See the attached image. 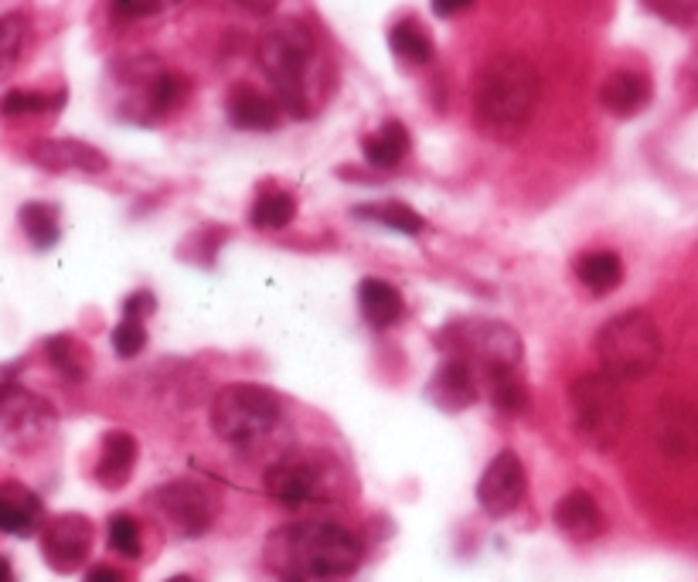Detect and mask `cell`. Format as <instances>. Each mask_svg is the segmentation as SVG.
Instances as JSON below:
<instances>
[{
    "label": "cell",
    "mask_w": 698,
    "mask_h": 582,
    "mask_svg": "<svg viewBox=\"0 0 698 582\" xmlns=\"http://www.w3.org/2000/svg\"><path fill=\"white\" fill-rule=\"evenodd\" d=\"M266 556L269 566L290 582H338L361 566L365 548L341 524L303 521L276 532Z\"/></svg>",
    "instance_id": "obj_1"
},
{
    "label": "cell",
    "mask_w": 698,
    "mask_h": 582,
    "mask_svg": "<svg viewBox=\"0 0 698 582\" xmlns=\"http://www.w3.org/2000/svg\"><path fill=\"white\" fill-rule=\"evenodd\" d=\"M260 69L273 82L279 106L293 117L314 113V65L317 38L303 21H276L260 38Z\"/></svg>",
    "instance_id": "obj_2"
},
{
    "label": "cell",
    "mask_w": 698,
    "mask_h": 582,
    "mask_svg": "<svg viewBox=\"0 0 698 582\" xmlns=\"http://www.w3.org/2000/svg\"><path fill=\"white\" fill-rule=\"evenodd\" d=\"M539 106V72L521 54H497L473 82V117L494 136H515Z\"/></svg>",
    "instance_id": "obj_3"
},
{
    "label": "cell",
    "mask_w": 698,
    "mask_h": 582,
    "mask_svg": "<svg viewBox=\"0 0 698 582\" xmlns=\"http://www.w3.org/2000/svg\"><path fill=\"white\" fill-rule=\"evenodd\" d=\"M661 351H664L661 330L654 317L645 311H627L610 317L597 335L600 372L617 385L640 381L645 375H651L661 362Z\"/></svg>",
    "instance_id": "obj_4"
},
{
    "label": "cell",
    "mask_w": 698,
    "mask_h": 582,
    "mask_svg": "<svg viewBox=\"0 0 698 582\" xmlns=\"http://www.w3.org/2000/svg\"><path fill=\"white\" fill-rule=\"evenodd\" d=\"M208 415L221 442H229L236 450H253L276 433L279 420H284V405L269 388L236 381L218 388Z\"/></svg>",
    "instance_id": "obj_5"
},
{
    "label": "cell",
    "mask_w": 698,
    "mask_h": 582,
    "mask_svg": "<svg viewBox=\"0 0 698 582\" xmlns=\"http://www.w3.org/2000/svg\"><path fill=\"white\" fill-rule=\"evenodd\" d=\"M569 405L573 423L586 447L593 450H613L627 426V402L621 385L606 378L603 372L579 375L569 385Z\"/></svg>",
    "instance_id": "obj_6"
},
{
    "label": "cell",
    "mask_w": 698,
    "mask_h": 582,
    "mask_svg": "<svg viewBox=\"0 0 698 582\" xmlns=\"http://www.w3.org/2000/svg\"><path fill=\"white\" fill-rule=\"evenodd\" d=\"M440 344L454 362H464L473 375L515 372L521 362V338L505 320H460L443 330Z\"/></svg>",
    "instance_id": "obj_7"
},
{
    "label": "cell",
    "mask_w": 698,
    "mask_h": 582,
    "mask_svg": "<svg viewBox=\"0 0 698 582\" xmlns=\"http://www.w3.org/2000/svg\"><path fill=\"white\" fill-rule=\"evenodd\" d=\"M55 409L27 388L4 381L0 385V447L14 453H32L51 436Z\"/></svg>",
    "instance_id": "obj_8"
},
{
    "label": "cell",
    "mask_w": 698,
    "mask_h": 582,
    "mask_svg": "<svg viewBox=\"0 0 698 582\" xmlns=\"http://www.w3.org/2000/svg\"><path fill=\"white\" fill-rule=\"evenodd\" d=\"M164 521L184 538H202L215 521V497L198 481H171L154 494Z\"/></svg>",
    "instance_id": "obj_9"
},
{
    "label": "cell",
    "mask_w": 698,
    "mask_h": 582,
    "mask_svg": "<svg viewBox=\"0 0 698 582\" xmlns=\"http://www.w3.org/2000/svg\"><path fill=\"white\" fill-rule=\"evenodd\" d=\"M93 521L86 514H62L51 518L41 529V556L55 572H75L93 551Z\"/></svg>",
    "instance_id": "obj_10"
},
{
    "label": "cell",
    "mask_w": 698,
    "mask_h": 582,
    "mask_svg": "<svg viewBox=\"0 0 698 582\" xmlns=\"http://www.w3.org/2000/svg\"><path fill=\"white\" fill-rule=\"evenodd\" d=\"M525 490H528V477L518 453L501 450L478 481V505L491 518H508L512 511L521 508Z\"/></svg>",
    "instance_id": "obj_11"
},
{
    "label": "cell",
    "mask_w": 698,
    "mask_h": 582,
    "mask_svg": "<svg viewBox=\"0 0 698 582\" xmlns=\"http://www.w3.org/2000/svg\"><path fill=\"white\" fill-rule=\"evenodd\" d=\"M654 447L667 460H695L698 457V405L685 399H664L651 420Z\"/></svg>",
    "instance_id": "obj_12"
},
{
    "label": "cell",
    "mask_w": 698,
    "mask_h": 582,
    "mask_svg": "<svg viewBox=\"0 0 698 582\" xmlns=\"http://www.w3.org/2000/svg\"><path fill=\"white\" fill-rule=\"evenodd\" d=\"M263 487L269 497H276L279 505H306L324 497V474L317 460L306 457H284L276 460L273 466H266L263 474Z\"/></svg>",
    "instance_id": "obj_13"
},
{
    "label": "cell",
    "mask_w": 698,
    "mask_h": 582,
    "mask_svg": "<svg viewBox=\"0 0 698 582\" xmlns=\"http://www.w3.org/2000/svg\"><path fill=\"white\" fill-rule=\"evenodd\" d=\"M32 160L55 174H103L109 160L82 141H41L32 147Z\"/></svg>",
    "instance_id": "obj_14"
},
{
    "label": "cell",
    "mask_w": 698,
    "mask_h": 582,
    "mask_svg": "<svg viewBox=\"0 0 698 582\" xmlns=\"http://www.w3.org/2000/svg\"><path fill=\"white\" fill-rule=\"evenodd\" d=\"M426 399L443 412H464L481 399L478 375H473L464 362H454L450 357V362L440 365L436 375L430 378Z\"/></svg>",
    "instance_id": "obj_15"
},
{
    "label": "cell",
    "mask_w": 698,
    "mask_h": 582,
    "mask_svg": "<svg viewBox=\"0 0 698 582\" xmlns=\"http://www.w3.org/2000/svg\"><path fill=\"white\" fill-rule=\"evenodd\" d=\"M555 524H558V532L576 542H593L597 535H603L606 518H603L600 505L593 501V494L569 490L566 497H558V505H555Z\"/></svg>",
    "instance_id": "obj_16"
},
{
    "label": "cell",
    "mask_w": 698,
    "mask_h": 582,
    "mask_svg": "<svg viewBox=\"0 0 698 582\" xmlns=\"http://www.w3.org/2000/svg\"><path fill=\"white\" fill-rule=\"evenodd\" d=\"M133 466H136V436L127 429H109L99 442L96 481L109 490H117L133 477Z\"/></svg>",
    "instance_id": "obj_17"
},
{
    "label": "cell",
    "mask_w": 698,
    "mask_h": 582,
    "mask_svg": "<svg viewBox=\"0 0 698 582\" xmlns=\"http://www.w3.org/2000/svg\"><path fill=\"white\" fill-rule=\"evenodd\" d=\"M600 102L613 117H637L651 102V82L640 72H613L600 86Z\"/></svg>",
    "instance_id": "obj_18"
},
{
    "label": "cell",
    "mask_w": 698,
    "mask_h": 582,
    "mask_svg": "<svg viewBox=\"0 0 698 582\" xmlns=\"http://www.w3.org/2000/svg\"><path fill=\"white\" fill-rule=\"evenodd\" d=\"M41 501L21 484H0V532L35 535L41 529Z\"/></svg>",
    "instance_id": "obj_19"
},
{
    "label": "cell",
    "mask_w": 698,
    "mask_h": 582,
    "mask_svg": "<svg viewBox=\"0 0 698 582\" xmlns=\"http://www.w3.org/2000/svg\"><path fill=\"white\" fill-rule=\"evenodd\" d=\"M229 123L236 130H249V133H266V130H276L279 126V102L256 93V89H249V86H239L232 89L229 102Z\"/></svg>",
    "instance_id": "obj_20"
},
{
    "label": "cell",
    "mask_w": 698,
    "mask_h": 582,
    "mask_svg": "<svg viewBox=\"0 0 698 582\" xmlns=\"http://www.w3.org/2000/svg\"><path fill=\"white\" fill-rule=\"evenodd\" d=\"M358 307L375 330H388L402 317V293L393 283L369 276V280L358 283Z\"/></svg>",
    "instance_id": "obj_21"
},
{
    "label": "cell",
    "mask_w": 698,
    "mask_h": 582,
    "mask_svg": "<svg viewBox=\"0 0 698 582\" xmlns=\"http://www.w3.org/2000/svg\"><path fill=\"white\" fill-rule=\"evenodd\" d=\"M576 276L586 290L603 296L624 283V263L617 253H610V248H593V253H582L576 259Z\"/></svg>",
    "instance_id": "obj_22"
},
{
    "label": "cell",
    "mask_w": 698,
    "mask_h": 582,
    "mask_svg": "<svg viewBox=\"0 0 698 582\" xmlns=\"http://www.w3.org/2000/svg\"><path fill=\"white\" fill-rule=\"evenodd\" d=\"M361 150H365V160L372 163V168L393 171L396 163L409 154V130L399 120H388L378 133L365 136Z\"/></svg>",
    "instance_id": "obj_23"
},
{
    "label": "cell",
    "mask_w": 698,
    "mask_h": 582,
    "mask_svg": "<svg viewBox=\"0 0 698 582\" xmlns=\"http://www.w3.org/2000/svg\"><path fill=\"white\" fill-rule=\"evenodd\" d=\"M388 48H393L396 59L409 65H426L433 59V38L423 32V24L412 17L399 21L393 32H388Z\"/></svg>",
    "instance_id": "obj_24"
},
{
    "label": "cell",
    "mask_w": 698,
    "mask_h": 582,
    "mask_svg": "<svg viewBox=\"0 0 698 582\" xmlns=\"http://www.w3.org/2000/svg\"><path fill=\"white\" fill-rule=\"evenodd\" d=\"M17 218H21V229H24L27 242H32L35 248H51L55 242H59V235H62V229H59V208H55V205L27 202Z\"/></svg>",
    "instance_id": "obj_25"
},
{
    "label": "cell",
    "mask_w": 698,
    "mask_h": 582,
    "mask_svg": "<svg viewBox=\"0 0 698 582\" xmlns=\"http://www.w3.org/2000/svg\"><path fill=\"white\" fill-rule=\"evenodd\" d=\"M293 215H297V198L290 191H263L256 198V205H253V211H249L253 226L256 229H269V232L287 229L293 221Z\"/></svg>",
    "instance_id": "obj_26"
},
{
    "label": "cell",
    "mask_w": 698,
    "mask_h": 582,
    "mask_svg": "<svg viewBox=\"0 0 698 582\" xmlns=\"http://www.w3.org/2000/svg\"><path fill=\"white\" fill-rule=\"evenodd\" d=\"M45 351H48L51 368L59 372L65 381H82V378L89 375V354H86V348H82L75 338L59 335V338H51L45 344Z\"/></svg>",
    "instance_id": "obj_27"
},
{
    "label": "cell",
    "mask_w": 698,
    "mask_h": 582,
    "mask_svg": "<svg viewBox=\"0 0 698 582\" xmlns=\"http://www.w3.org/2000/svg\"><path fill=\"white\" fill-rule=\"evenodd\" d=\"M354 215H361V218H372V221H382V226L396 229V232H402V235H419V232L426 229V218L419 215V211H412L409 205H402V202L358 205V208H354Z\"/></svg>",
    "instance_id": "obj_28"
},
{
    "label": "cell",
    "mask_w": 698,
    "mask_h": 582,
    "mask_svg": "<svg viewBox=\"0 0 698 582\" xmlns=\"http://www.w3.org/2000/svg\"><path fill=\"white\" fill-rule=\"evenodd\" d=\"M484 381H488L491 402H494L501 412H505V415L525 412L528 392H525V385H521V378H518L515 372H491V375H484Z\"/></svg>",
    "instance_id": "obj_29"
},
{
    "label": "cell",
    "mask_w": 698,
    "mask_h": 582,
    "mask_svg": "<svg viewBox=\"0 0 698 582\" xmlns=\"http://www.w3.org/2000/svg\"><path fill=\"white\" fill-rule=\"evenodd\" d=\"M27 41V21L21 14H4L0 17V75H8Z\"/></svg>",
    "instance_id": "obj_30"
},
{
    "label": "cell",
    "mask_w": 698,
    "mask_h": 582,
    "mask_svg": "<svg viewBox=\"0 0 698 582\" xmlns=\"http://www.w3.org/2000/svg\"><path fill=\"white\" fill-rule=\"evenodd\" d=\"M184 96H188V82L181 75H174V72H154L151 86H147L151 113H167V109H174Z\"/></svg>",
    "instance_id": "obj_31"
},
{
    "label": "cell",
    "mask_w": 698,
    "mask_h": 582,
    "mask_svg": "<svg viewBox=\"0 0 698 582\" xmlns=\"http://www.w3.org/2000/svg\"><path fill=\"white\" fill-rule=\"evenodd\" d=\"M65 96H45L32 89H14L0 99V117H32V113H48V109L62 106Z\"/></svg>",
    "instance_id": "obj_32"
},
{
    "label": "cell",
    "mask_w": 698,
    "mask_h": 582,
    "mask_svg": "<svg viewBox=\"0 0 698 582\" xmlns=\"http://www.w3.org/2000/svg\"><path fill=\"white\" fill-rule=\"evenodd\" d=\"M640 4L682 32H698V0H640Z\"/></svg>",
    "instance_id": "obj_33"
},
{
    "label": "cell",
    "mask_w": 698,
    "mask_h": 582,
    "mask_svg": "<svg viewBox=\"0 0 698 582\" xmlns=\"http://www.w3.org/2000/svg\"><path fill=\"white\" fill-rule=\"evenodd\" d=\"M109 545H113L120 556L136 559L140 556V524L130 514H113L109 518Z\"/></svg>",
    "instance_id": "obj_34"
},
{
    "label": "cell",
    "mask_w": 698,
    "mask_h": 582,
    "mask_svg": "<svg viewBox=\"0 0 698 582\" xmlns=\"http://www.w3.org/2000/svg\"><path fill=\"white\" fill-rule=\"evenodd\" d=\"M144 348H147V327H144V320L123 317V320L113 327V351H117L120 357H136Z\"/></svg>",
    "instance_id": "obj_35"
},
{
    "label": "cell",
    "mask_w": 698,
    "mask_h": 582,
    "mask_svg": "<svg viewBox=\"0 0 698 582\" xmlns=\"http://www.w3.org/2000/svg\"><path fill=\"white\" fill-rule=\"evenodd\" d=\"M181 0H109V8H113V14L120 17H154V14H164V11H171L178 8Z\"/></svg>",
    "instance_id": "obj_36"
},
{
    "label": "cell",
    "mask_w": 698,
    "mask_h": 582,
    "mask_svg": "<svg viewBox=\"0 0 698 582\" xmlns=\"http://www.w3.org/2000/svg\"><path fill=\"white\" fill-rule=\"evenodd\" d=\"M154 307H157L154 293H151V290H136V293H130V296L123 300V317L144 320L147 314H154Z\"/></svg>",
    "instance_id": "obj_37"
},
{
    "label": "cell",
    "mask_w": 698,
    "mask_h": 582,
    "mask_svg": "<svg viewBox=\"0 0 698 582\" xmlns=\"http://www.w3.org/2000/svg\"><path fill=\"white\" fill-rule=\"evenodd\" d=\"M470 4H473V0H433V11H436L440 17H454V14L467 11Z\"/></svg>",
    "instance_id": "obj_38"
},
{
    "label": "cell",
    "mask_w": 698,
    "mask_h": 582,
    "mask_svg": "<svg viewBox=\"0 0 698 582\" xmlns=\"http://www.w3.org/2000/svg\"><path fill=\"white\" fill-rule=\"evenodd\" d=\"M86 582H123V572L113 566H93L86 572Z\"/></svg>",
    "instance_id": "obj_39"
},
{
    "label": "cell",
    "mask_w": 698,
    "mask_h": 582,
    "mask_svg": "<svg viewBox=\"0 0 698 582\" xmlns=\"http://www.w3.org/2000/svg\"><path fill=\"white\" fill-rule=\"evenodd\" d=\"M0 582H14V569L4 556H0Z\"/></svg>",
    "instance_id": "obj_40"
},
{
    "label": "cell",
    "mask_w": 698,
    "mask_h": 582,
    "mask_svg": "<svg viewBox=\"0 0 698 582\" xmlns=\"http://www.w3.org/2000/svg\"><path fill=\"white\" fill-rule=\"evenodd\" d=\"M167 582H194L191 575H174V579H167Z\"/></svg>",
    "instance_id": "obj_41"
}]
</instances>
